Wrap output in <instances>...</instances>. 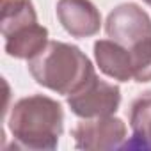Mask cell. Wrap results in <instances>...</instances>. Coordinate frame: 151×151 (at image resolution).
<instances>
[{"mask_svg": "<svg viewBox=\"0 0 151 151\" xmlns=\"http://www.w3.org/2000/svg\"><path fill=\"white\" fill-rule=\"evenodd\" d=\"M7 130L18 149L52 151L64 132L62 105L45 94L20 98L7 116Z\"/></svg>", "mask_w": 151, "mask_h": 151, "instance_id": "1", "label": "cell"}, {"mask_svg": "<svg viewBox=\"0 0 151 151\" xmlns=\"http://www.w3.org/2000/svg\"><path fill=\"white\" fill-rule=\"evenodd\" d=\"M27 66L36 84L62 96L80 91L96 77L91 59L78 46L64 41H48Z\"/></svg>", "mask_w": 151, "mask_h": 151, "instance_id": "2", "label": "cell"}, {"mask_svg": "<svg viewBox=\"0 0 151 151\" xmlns=\"http://www.w3.org/2000/svg\"><path fill=\"white\" fill-rule=\"evenodd\" d=\"M107 36L132 57L133 82H151V18L133 2L116 6L105 22Z\"/></svg>", "mask_w": 151, "mask_h": 151, "instance_id": "3", "label": "cell"}, {"mask_svg": "<svg viewBox=\"0 0 151 151\" xmlns=\"http://www.w3.org/2000/svg\"><path fill=\"white\" fill-rule=\"evenodd\" d=\"M4 50L13 59L30 60L48 45V29L37 22L32 0H4Z\"/></svg>", "mask_w": 151, "mask_h": 151, "instance_id": "4", "label": "cell"}, {"mask_svg": "<svg viewBox=\"0 0 151 151\" xmlns=\"http://www.w3.org/2000/svg\"><path fill=\"white\" fill-rule=\"evenodd\" d=\"M66 101L71 112L80 119L114 116L121 105V89L96 75L80 91L66 96Z\"/></svg>", "mask_w": 151, "mask_h": 151, "instance_id": "5", "label": "cell"}, {"mask_svg": "<svg viewBox=\"0 0 151 151\" xmlns=\"http://www.w3.org/2000/svg\"><path fill=\"white\" fill-rule=\"evenodd\" d=\"M126 124L116 116L82 119L73 128L71 137L78 149H117L126 142Z\"/></svg>", "mask_w": 151, "mask_h": 151, "instance_id": "6", "label": "cell"}, {"mask_svg": "<svg viewBox=\"0 0 151 151\" xmlns=\"http://www.w3.org/2000/svg\"><path fill=\"white\" fill-rule=\"evenodd\" d=\"M55 14L62 29L77 39L93 37L101 29V14L91 0H57Z\"/></svg>", "mask_w": 151, "mask_h": 151, "instance_id": "7", "label": "cell"}, {"mask_svg": "<svg viewBox=\"0 0 151 151\" xmlns=\"http://www.w3.org/2000/svg\"><path fill=\"white\" fill-rule=\"evenodd\" d=\"M94 59L103 75L117 82L133 80V64L130 53L116 41L98 39L94 43Z\"/></svg>", "mask_w": 151, "mask_h": 151, "instance_id": "8", "label": "cell"}, {"mask_svg": "<svg viewBox=\"0 0 151 151\" xmlns=\"http://www.w3.org/2000/svg\"><path fill=\"white\" fill-rule=\"evenodd\" d=\"M130 128L132 140H126L123 147L151 149V91L139 94L132 101Z\"/></svg>", "mask_w": 151, "mask_h": 151, "instance_id": "9", "label": "cell"}, {"mask_svg": "<svg viewBox=\"0 0 151 151\" xmlns=\"http://www.w3.org/2000/svg\"><path fill=\"white\" fill-rule=\"evenodd\" d=\"M142 2H144V4H147V6L151 7V0H142Z\"/></svg>", "mask_w": 151, "mask_h": 151, "instance_id": "10", "label": "cell"}]
</instances>
